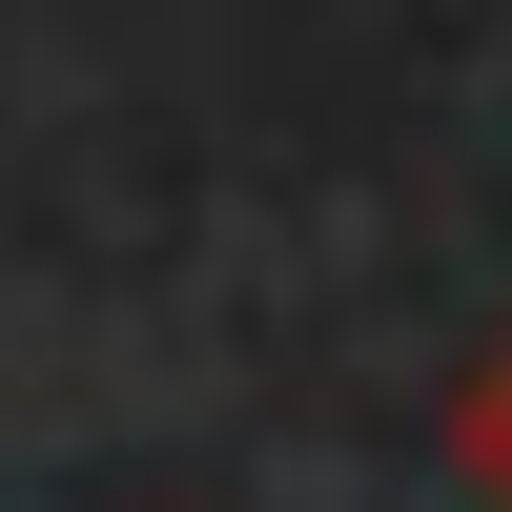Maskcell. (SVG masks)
Instances as JSON below:
<instances>
[{"mask_svg": "<svg viewBox=\"0 0 512 512\" xmlns=\"http://www.w3.org/2000/svg\"><path fill=\"white\" fill-rule=\"evenodd\" d=\"M451 472H472V492H492V512H512V349H492V369H472V390H451Z\"/></svg>", "mask_w": 512, "mask_h": 512, "instance_id": "6da1fadb", "label": "cell"}]
</instances>
